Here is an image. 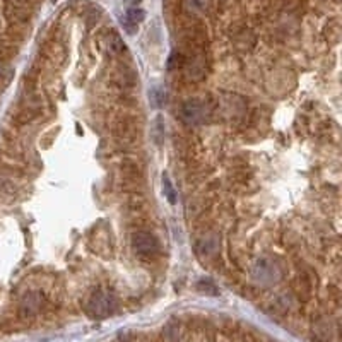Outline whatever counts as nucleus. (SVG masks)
Listing matches in <instances>:
<instances>
[{"label":"nucleus","instance_id":"f257e3e1","mask_svg":"<svg viewBox=\"0 0 342 342\" xmlns=\"http://www.w3.org/2000/svg\"><path fill=\"white\" fill-rule=\"evenodd\" d=\"M251 277L257 284L260 286H271V284L277 282L280 277V271L271 258H258L251 267Z\"/></svg>","mask_w":342,"mask_h":342},{"label":"nucleus","instance_id":"f03ea898","mask_svg":"<svg viewBox=\"0 0 342 342\" xmlns=\"http://www.w3.org/2000/svg\"><path fill=\"white\" fill-rule=\"evenodd\" d=\"M115 308V301L110 294L103 293V291H98L94 293L88 301V313L93 316V318H106Z\"/></svg>","mask_w":342,"mask_h":342},{"label":"nucleus","instance_id":"7ed1b4c3","mask_svg":"<svg viewBox=\"0 0 342 342\" xmlns=\"http://www.w3.org/2000/svg\"><path fill=\"white\" fill-rule=\"evenodd\" d=\"M180 117L187 125H202L207 118V108L199 99H188L182 104Z\"/></svg>","mask_w":342,"mask_h":342},{"label":"nucleus","instance_id":"20e7f679","mask_svg":"<svg viewBox=\"0 0 342 342\" xmlns=\"http://www.w3.org/2000/svg\"><path fill=\"white\" fill-rule=\"evenodd\" d=\"M132 248L135 250V253L139 255H154L159 251V241L156 236L149 231H137L132 236Z\"/></svg>","mask_w":342,"mask_h":342},{"label":"nucleus","instance_id":"39448f33","mask_svg":"<svg viewBox=\"0 0 342 342\" xmlns=\"http://www.w3.org/2000/svg\"><path fill=\"white\" fill-rule=\"evenodd\" d=\"M219 245H221L219 236L216 235V233H207V235L200 236V238L197 240L195 250H197V253H199L200 257L211 258V257H214V255L218 253Z\"/></svg>","mask_w":342,"mask_h":342},{"label":"nucleus","instance_id":"423d86ee","mask_svg":"<svg viewBox=\"0 0 342 342\" xmlns=\"http://www.w3.org/2000/svg\"><path fill=\"white\" fill-rule=\"evenodd\" d=\"M185 75L188 81H202L205 77V62L202 57H195V59H190L185 63Z\"/></svg>","mask_w":342,"mask_h":342},{"label":"nucleus","instance_id":"0eeeda50","mask_svg":"<svg viewBox=\"0 0 342 342\" xmlns=\"http://www.w3.org/2000/svg\"><path fill=\"white\" fill-rule=\"evenodd\" d=\"M41 307V298L38 293H28L21 301V315L23 316H31Z\"/></svg>","mask_w":342,"mask_h":342},{"label":"nucleus","instance_id":"6e6552de","mask_svg":"<svg viewBox=\"0 0 342 342\" xmlns=\"http://www.w3.org/2000/svg\"><path fill=\"white\" fill-rule=\"evenodd\" d=\"M106 45H108V50H110L111 53H115V55L122 53V52H124V48H125L124 41H122V38L117 33H111L110 36H108Z\"/></svg>","mask_w":342,"mask_h":342},{"label":"nucleus","instance_id":"1a4fd4ad","mask_svg":"<svg viewBox=\"0 0 342 342\" xmlns=\"http://www.w3.org/2000/svg\"><path fill=\"white\" fill-rule=\"evenodd\" d=\"M197 289L204 294H211V296H216V294H218V287H216L211 280H205V279L197 282Z\"/></svg>","mask_w":342,"mask_h":342},{"label":"nucleus","instance_id":"9d476101","mask_svg":"<svg viewBox=\"0 0 342 342\" xmlns=\"http://www.w3.org/2000/svg\"><path fill=\"white\" fill-rule=\"evenodd\" d=\"M187 7H188V10H192V12L200 14V12H204L205 7H207V0H187Z\"/></svg>","mask_w":342,"mask_h":342},{"label":"nucleus","instance_id":"9b49d317","mask_svg":"<svg viewBox=\"0 0 342 342\" xmlns=\"http://www.w3.org/2000/svg\"><path fill=\"white\" fill-rule=\"evenodd\" d=\"M163 188H164V195L168 197V200H170L171 204L176 202V197H175V190H173L171 187V182L168 176H163Z\"/></svg>","mask_w":342,"mask_h":342},{"label":"nucleus","instance_id":"f8f14e48","mask_svg":"<svg viewBox=\"0 0 342 342\" xmlns=\"http://www.w3.org/2000/svg\"><path fill=\"white\" fill-rule=\"evenodd\" d=\"M164 337L170 342H175L178 339V327H176L175 323H168L166 329H164Z\"/></svg>","mask_w":342,"mask_h":342}]
</instances>
